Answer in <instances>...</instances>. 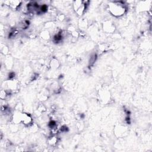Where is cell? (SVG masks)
<instances>
[{
	"mask_svg": "<svg viewBox=\"0 0 152 152\" xmlns=\"http://www.w3.org/2000/svg\"><path fill=\"white\" fill-rule=\"evenodd\" d=\"M122 5L123 4H115L110 7V11L112 12L113 15L119 16L122 15L124 13L125 8Z\"/></svg>",
	"mask_w": 152,
	"mask_h": 152,
	"instance_id": "6da1fadb",
	"label": "cell"
}]
</instances>
